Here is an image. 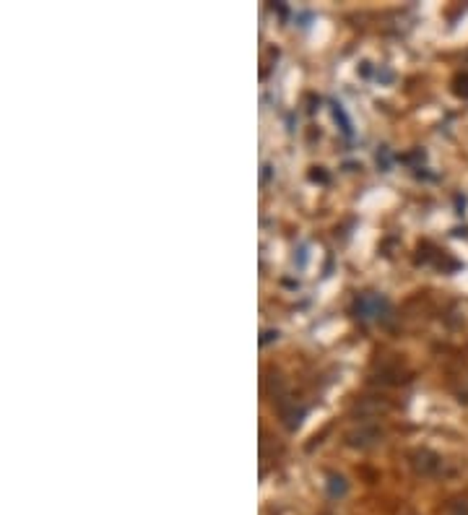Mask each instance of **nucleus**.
I'll use <instances>...</instances> for the list:
<instances>
[{"label": "nucleus", "mask_w": 468, "mask_h": 515, "mask_svg": "<svg viewBox=\"0 0 468 515\" xmlns=\"http://www.w3.org/2000/svg\"><path fill=\"white\" fill-rule=\"evenodd\" d=\"M409 463L416 476H437L445 466L443 458L437 456L434 450H427V448H416L409 456Z\"/></svg>", "instance_id": "obj_1"}, {"label": "nucleus", "mask_w": 468, "mask_h": 515, "mask_svg": "<svg viewBox=\"0 0 468 515\" xmlns=\"http://www.w3.org/2000/svg\"><path fill=\"white\" fill-rule=\"evenodd\" d=\"M343 440H346V445H349V448L367 450V448H372V445H377L380 440H383V430H380L377 424H359V427L349 430Z\"/></svg>", "instance_id": "obj_2"}, {"label": "nucleus", "mask_w": 468, "mask_h": 515, "mask_svg": "<svg viewBox=\"0 0 468 515\" xmlns=\"http://www.w3.org/2000/svg\"><path fill=\"white\" fill-rule=\"evenodd\" d=\"M354 313L362 320H377V317H383L387 313V302L380 294H362L354 302Z\"/></svg>", "instance_id": "obj_3"}, {"label": "nucleus", "mask_w": 468, "mask_h": 515, "mask_svg": "<svg viewBox=\"0 0 468 515\" xmlns=\"http://www.w3.org/2000/svg\"><path fill=\"white\" fill-rule=\"evenodd\" d=\"M279 414H281L284 427H286L289 432H294V430H297V427L302 424V419H304V409H302V406H297V401H281Z\"/></svg>", "instance_id": "obj_4"}, {"label": "nucleus", "mask_w": 468, "mask_h": 515, "mask_svg": "<svg viewBox=\"0 0 468 515\" xmlns=\"http://www.w3.org/2000/svg\"><path fill=\"white\" fill-rule=\"evenodd\" d=\"M346 490H349V487H346V479H343V476H339V474H330V476H328V494H330V497H343Z\"/></svg>", "instance_id": "obj_5"}, {"label": "nucleus", "mask_w": 468, "mask_h": 515, "mask_svg": "<svg viewBox=\"0 0 468 515\" xmlns=\"http://www.w3.org/2000/svg\"><path fill=\"white\" fill-rule=\"evenodd\" d=\"M447 515H468V497H456L447 503Z\"/></svg>", "instance_id": "obj_6"}, {"label": "nucleus", "mask_w": 468, "mask_h": 515, "mask_svg": "<svg viewBox=\"0 0 468 515\" xmlns=\"http://www.w3.org/2000/svg\"><path fill=\"white\" fill-rule=\"evenodd\" d=\"M456 94H458V96H466V99H468V73H463V76H458V81H456Z\"/></svg>", "instance_id": "obj_7"}, {"label": "nucleus", "mask_w": 468, "mask_h": 515, "mask_svg": "<svg viewBox=\"0 0 468 515\" xmlns=\"http://www.w3.org/2000/svg\"><path fill=\"white\" fill-rule=\"evenodd\" d=\"M273 339H279V330H263V336H260V344L266 346V344H270Z\"/></svg>", "instance_id": "obj_8"}]
</instances>
